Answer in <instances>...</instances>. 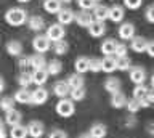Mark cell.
<instances>
[{
	"instance_id": "obj_2",
	"label": "cell",
	"mask_w": 154,
	"mask_h": 138,
	"mask_svg": "<svg viewBox=\"0 0 154 138\" xmlns=\"http://www.w3.org/2000/svg\"><path fill=\"white\" fill-rule=\"evenodd\" d=\"M56 112L61 117H71L74 114V101H72V98L71 100L61 98L56 104Z\"/></svg>"
},
{
	"instance_id": "obj_16",
	"label": "cell",
	"mask_w": 154,
	"mask_h": 138,
	"mask_svg": "<svg viewBox=\"0 0 154 138\" xmlns=\"http://www.w3.org/2000/svg\"><path fill=\"white\" fill-rule=\"evenodd\" d=\"M146 47H148V40L144 37H133L130 40V48H132L135 53H143L146 51Z\"/></svg>"
},
{
	"instance_id": "obj_11",
	"label": "cell",
	"mask_w": 154,
	"mask_h": 138,
	"mask_svg": "<svg viewBox=\"0 0 154 138\" xmlns=\"http://www.w3.org/2000/svg\"><path fill=\"white\" fill-rule=\"evenodd\" d=\"M27 132L29 135L34 136V138H40L43 133H45V128H43V124L38 122V121H32L27 124Z\"/></svg>"
},
{
	"instance_id": "obj_46",
	"label": "cell",
	"mask_w": 154,
	"mask_h": 138,
	"mask_svg": "<svg viewBox=\"0 0 154 138\" xmlns=\"http://www.w3.org/2000/svg\"><path fill=\"white\" fill-rule=\"evenodd\" d=\"M144 16H146V20H148L149 23H154V5H149V7L146 8Z\"/></svg>"
},
{
	"instance_id": "obj_52",
	"label": "cell",
	"mask_w": 154,
	"mask_h": 138,
	"mask_svg": "<svg viewBox=\"0 0 154 138\" xmlns=\"http://www.w3.org/2000/svg\"><path fill=\"white\" fill-rule=\"evenodd\" d=\"M19 3H27V2H31V0H18Z\"/></svg>"
},
{
	"instance_id": "obj_40",
	"label": "cell",
	"mask_w": 154,
	"mask_h": 138,
	"mask_svg": "<svg viewBox=\"0 0 154 138\" xmlns=\"http://www.w3.org/2000/svg\"><path fill=\"white\" fill-rule=\"evenodd\" d=\"M77 5L80 7V10H93V8L98 5L96 0H77Z\"/></svg>"
},
{
	"instance_id": "obj_12",
	"label": "cell",
	"mask_w": 154,
	"mask_h": 138,
	"mask_svg": "<svg viewBox=\"0 0 154 138\" xmlns=\"http://www.w3.org/2000/svg\"><path fill=\"white\" fill-rule=\"evenodd\" d=\"M48 75H50V72H48V69H34L32 71V80L34 84L37 85V87H40V85H43L48 80Z\"/></svg>"
},
{
	"instance_id": "obj_1",
	"label": "cell",
	"mask_w": 154,
	"mask_h": 138,
	"mask_svg": "<svg viewBox=\"0 0 154 138\" xmlns=\"http://www.w3.org/2000/svg\"><path fill=\"white\" fill-rule=\"evenodd\" d=\"M5 20H7V23L10 26L18 27V26H23L29 18H27L26 11H24L23 8H10V10L5 13Z\"/></svg>"
},
{
	"instance_id": "obj_27",
	"label": "cell",
	"mask_w": 154,
	"mask_h": 138,
	"mask_svg": "<svg viewBox=\"0 0 154 138\" xmlns=\"http://www.w3.org/2000/svg\"><path fill=\"white\" fill-rule=\"evenodd\" d=\"M7 51H8V55H11V56H19L23 53V45H21V42H18V40H10L8 44H7Z\"/></svg>"
},
{
	"instance_id": "obj_42",
	"label": "cell",
	"mask_w": 154,
	"mask_h": 138,
	"mask_svg": "<svg viewBox=\"0 0 154 138\" xmlns=\"http://www.w3.org/2000/svg\"><path fill=\"white\" fill-rule=\"evenodd\" d=\"M141 3L143 0H124V7H127L128 10H138Z\"/></svg>"
},
{
	"instance_id": "obj_14",
	"label": "cell",
	"mask_w": 154,
	"mask_h": 138,
	"mask_svg": "<svg viewBox=\"0 0 154 138\" xmlns=\"http://www.w3.org/2000/svg\"><path fill=\"white\" fill-rule=\"evenodd\" d=\"M14 100H16V103H21V104H31L32 92H29L27 87H23V88H19L18 92L14 93Z\"/></svg>"
},
{
	"instance_id": "obj_24",
	"label": "cell",
	"mask_w": 154,
	"mask_h": 138,
	"mask_svg": "<svg viewBox=\"0 0 154 138\" xmlns=\"http://www.w3.org/2000/svg\"><path fill=\"white\" fill-rule=\"evenodd\" d=\"M127 97H125V93L122 92H119V93H114L112 95V98H111V106L116 108V109H120V108H124V106H127Z\"/></svg>"
},
{
	"instance_id": "obj_6",
	"label": "cell",
	"mask_w": 154,
	"mask_h": 138,
	"mask_svg": "<svg viewBox=\"0 0 154 138\" xmlns=\"http://www.w3.org/2000/svg\"><path fill=\"white\" fill-rule=\"evenodd\" d=\"M53 93L56 95L58 98H67L71 95V85L67 84V80H58L53 85Z\"/></svg>"
},
{
	"instance_id": "obj_7",
	"label": "cell",
	"mask_w": 154,
	"mask_h": 138,
	"mask_svg": "<svg viewBox=\"0 0 154 138\" xmlns=\"http://www.w3.org/2000/svg\"><path fill=\"white\" fill-rule=\"evenodd\" d=\"M130 80L133 84H144L146 82V71H144L141 66H135V68H130Z\"/></svg>"
},
{
	"instance_id": "obj_25",
	"label": "cell",
	"mask_w": 154,
	"mask_h": 138,
	"mask_svg": "<svg viewBox=\"0 0 154 138\" xmlns=\"http://www.w3.org/2000/svg\"><path fill=\"white\" fill-rule=\"evenodd\" d=\"M74 69H75V72H80V74H84V72H87V71H90V60L85 58V56L77 58L75 63H74Z\"/></svg>"
},
{
	"instance_id": "obj_30",
	"label": "cell",
	"mask_w": 154,
	"mask_h": 138,
	"mask_svg": "<svg viewBox=\"0 0 154 138\" xmlns=\"http://www.w3.org/2000/svg\"><path fill=\"white\" fill-rule=\"evenodd\" d=\"M149 92H151V88H148L144 84H138L137 87L133 88V97L138 98V100H143V98H148Z\"/></svg>"
},
{
	"instance_id": "obj_39",
	"label": "cell",
	"mask_w": 154,
	"mask_h": 138,
	"mask_svg": "<svg viewBox=\"0 0 154 138\" xmlns=\"http://www.w3.org/2000/svg\"><path fill=\"white\" fill-rule=\"evenodd\" d=\"M14 103H16L14 97H13V98H10V97H3V98H2V101H0V108H2L3 111L7 112V111H10V109H13V108H14Z\"/></svg>"
},
{
	"instance_id": "obj_43",
	"label": "cell",
	"mask_w": 154,
	"mask_h": 138,
	"mask_svg": "<svg viewBox=\"0 0 154 138\" xmlns=\"http://www.w3.org/2000/svg\"><path fill=\"white\" fill-rule=\"evenodd\" d=\"M128 55V48L125 44H117V48H116V56L117 58H122V56H127Z\"/></svg>"
},
{
	"instance_id": "obj_51",
	"label": "cell",
	"mask_w": 154,
	"mask_h": 138,
	"mask_svg": "<svg viewBox=\"0 0 154 138\" xmlns=\"http://www.w3.org/2000/svg\"><path fill=\"white\" fill-rule=\"evenodd\" d=\"M151 87L154 88V74H152V77H151Z\"/></svg>"
},
{
	"instance_id": "obj_23",
	"label": "cell",
	"mask_w": 154,
	"mask_h": 138,
	"mask_svg": "<svg viewBox=\"0 0 154 138\" xmlns=\"http://www.w3.org/2000/svg\"><path fill=\"white\" fill-rule=\"evenodd\" d=\"M93 16H95V20L96 21H106L109 18V7H104V5H96L93 8Z\"/></svg>"
},
{
	"instance_id": "obj_5",
	"label": "cell",
	"mask_w": 154,
	"mask_h": 138,
	"mask_svg": "<svg viewBox=\"0 0 154 138\" xmlns=\"http://www.w3.org/2000/svg\"><path fill=\"white\" fill-rule=\"evenodd\" d=\"M48 100V90L43 88L42 85L37 87L35 90H32V101L31 104H35V106H40V104H45Z\"/></svg>"
},
{
	"instance_id": "obj_26",
	"label": "cell",
	"mask_w": 154,
	"mask_h": 138,
	"mask_svg": "<svg viewBox=\"0 0 154 138\" xmlns=\"http://www.w3.org/2000/svg\"><path fill=\"white\" fill-rule=\"evenodd\" d=\"M31 60H32V68L34 69H45L48 66V61L45 60L43 53H37L35 51V55H32Z\"/></svg>"
},
{
	"instance_id": "obj_15",
	"label": "cell",
	"mask_w": 154,
	"mask_h": 138,
	"mask_svg": "<svg viewBox=\"0 0 154 138\" xmlns=\"http://www.w3.org/2000/svg\"><path fill=\"white\" fill-rule=\"evenodd\" d=\"M117 69V56L116 55H106L103 58V71L104 72H114Z\"/></svg>"
},
{
	"instance_id": "obj_37",
	"label": "cell",
	"mask_w": 154,
	"mask_h": 138,
	"mask_svg": "<svg viewBox=\"0 0 154 138\" xmlns=\"http://www.w3.org/2000/svg\"><path fill=\"white\" fill-rule=\"evenodd\" d=\"M125 108H127L128 114H135V112L140 111V108H143V106H141V101H140L138 98L133 97L132 100H128V101H127V106H125Z\"/></svg>"
},
{
	"instance_id": "obj_33",
	"label": "cell",
	"mask_w": 154,
	"mask_h": 138,
	"mask_svg": "<svg viewBox=\"0 0 154 138\" xmlns=\"http://www.w3.org/2000/svg\"><path fill=\"white\" fill-rule=\"evenodd\" d=\"M18 84L21 85V87H29L31 84H34V80H32V72L21 71V74L18 75Z\"/></svg>"
},
{
	"instance_id": "obj_21",
	"label": "cell",
	"mask_w": 154,
	"mask_h": 138,
	"mask_svg": "<svg viewBox=\"0 0 154 138\" xmlns=\"http://www.w3.org/2000/svg\"><path fill=\"white\" fill-rule=\"evenodd\" d=\"M104 90L111 95L119 93L120 92V80L116 79V77H108L106 82H104Z\"/></svg>"
},
{
	"instance_id": "obj_38",
	"label": "cell",
	"mask_w": 154,
	"mask_h": 138,
	"mask_svg": "<svg viewBox=\"0 0 154 138\" xmlns=\"http://www.w3.org/2000/svg\"><path fill=\"white\" fill-rule=\"evenodd\" d=\"M132 68V60L127 56H122V58H117V69L119 71H128Z\"/></svg>"
},
{
	"instance_id": "obj_20",
	"label": "cell",
	"mask_w": 154,
	"mask_h": 138,
	"mask_svg": "<svg viewBox=\"0 0 154 138\" xmlns=\"http://www.w3.org/2000/svg\"><path fill=\"white\" fill-rule=\"evenodd\" d=\"M124 16H125L124 7L114 5V7H111V8H109V20L112 21V23H120V21L124 20Z\"/></svg>"
},
{
	"instance_id": "obj_45",
	"label": "cell",
	"mask_w": 154,
	"mask_h": 138,
	"mask_svg": "<svg viewBox=\"0 0 154 138\" xmlns=\"http://www.w3.org/2000/svg\"><path fill=\"white\" fill-rule=\"evenodd\" d=\"M137 125V119H135V114H130V116L125 119V127L127 128H133Z\"/></svg>"
},
{
	"instance_id": "obj_22",
	"label": "cell",
	"mask_w": 154,
	"mask_h": 138,
	"mask_svg": "<svg viewBox=\"0 0 154 138\" xmlns=\"http://www.w3.org/2000/svg\"><path fill=\"white\" fill-rule=\"evenodd\" d=\"M117 44L119 42H116L114 39H106L103 44H101V53L104 56L106 55H116V48H117Z\"/></svg>"
},
{
	"instance_id": "obj_9",
	"label": "cell",
	"mask_w": 154,
	"mask_h": 138,
	"mask_svg": "<svg viewBox=\"0 0 154 138\" xmlns=\"http://www.w3.org/2000/svg\"><path fill=\"white\" fill-rule=\"evenodd\" d=\"M117 34L122 40H132L135 37V26L132 23H124V24H120Z\"/></svg>"
},
{
	"instance_id": "obj_29",
	"label": "cell",
	"mask_w": 154,
	"mask_h": 138,
	"mask_svg": "<svg viewBox=\"0 0 154 138\" xmlns=\"http://www.w3.org/2000/svg\"><path fill=\"white\" fill-rule=\"evenodd\" d=\"M26 135H29L27 127H23L21 124H18V125H13L11 130H10V136H11V138H24Z\"/></svg>"
},
{
	"instance_id": "obj_4",
	"label": "cell",
	"mask_w": 154,
	"mask_h": 138,
	"mask_svg": "<svg viewBox=\"0 0 154 138\" xmlns=\"http://www.w3.org/2000/svg\"><path fill=\"white\" fill-rule=\"evenodd\" d=\"M47 35L51 42H58L64 39V27H63L61 23H56V24H51L47 29Z\"/></svg>"
},
{
	"instance_id": "obj_28",
	"label": "cell",
	"mask_w": 154,
	"mask_h": 138,
	"mask_svg": "<svg viewBox=\"0 0 154 138\" xmlns=\"http://www.w3.org/2000/svg\"><path fill=\"white\" fill-rule=\"evenodd\" d=\"M106 133H108V130H106L104 124H95L90 128V136H93V138H103Z\"/></svg>"
},
{
	"instance_id": "obj_35",
	"label": "cell",
	"mask_w": 154,
	"mask_h": 138,
	"mask_svg": "<svg viewBox=\"0 0 154 138\" xmlns=\"http://www.w3.org/2000/svg\"><path fill=\"white\" fill-rule=\"evenodd\" d=\"M67 48H69V45H67V42L63 39V40H58V42H53V51H55L56 55H64L67 53Z\"/></svg>"
},
{
	"instance_id": "obj_49",
	"label": "cell",
	"mask_w": 154,
	"mask_h": 138,
	"mask_svg": "<svg viewBox=\"0 0 154 138\" xmlns=\"http://www.w3.org/2000/svg\"><path fill=\"white\" fill-rule=\"evenodd\" d=\"M5 124H7L5 121L0 122V135H2V136H7V130H5Z\"/></svg>"
},
{
	"instance_id": "obj_36",
	"label": "cell",
	"mask_w": 154,
	"mask_h": 138,
	"mask_svg": "<svg viewBox=\"0 0 154 138\" xmlns=\"http://www.w3.org/2000/svg\"><path fill=\"white\" fill-rule=\"evenodd\" d=\"M87 95V90L85 87H75V88H71V95L69 97L74 100V101H82Z\"/></svg>"
},
{
	"instance_id": "obj_32",
	"label": "cell",
	"mask_w": 154,
	"mask_h": 138,
	"mask_svg": "<svg viewBox=\"0 0 154 138\" xmlns=\"http://www.w3.org/2000/svg\"><path fill=\"white\" fill-rule=\"evenodd\" d=\"M47 69H48V72H50V75H58L63 71V63L60 60H51V61H48Z\"/></svg>"
},
{
	"instance_id": "obj_31",
	"label": "cell",
	"mask_w": 154,
	"mask_h": 138,
	"mask_svg": "<svg viewBox=\"0 0 154 138\" xmlns=\"http://www.w3.org/2000/svg\"><path fill=\"white\" fill-rule=\"evenodd\" d=\"M67 84L71 85V88L84 87L85 80H84V77H82V74H80V72H75V74H72V75H69V77H67Z\"/></svg>"
},
{
	"instance_id": "obj_13",
	"label": "cell",
	"mask_w": 154,
	"mask_h": 138,
	"mask_svg": "<svg viewBox=\"0 0 154 138\" xmlns=\"http://www.w3.org/2000/svg\"><path fill=\"white\" fill-rule=\"evenodd\" d=\"M21 121H23L21 112L16 111L14 108L5 112V122H7L10 127H13V125H18V124H21Z\"/></svg>"
},
{
	"instance_id": "obj_34",
	"label": "cell",
	"mask_w": 154,
	"mask_h": 138,
	"mask_svg": "<svg viewBox=\"0 0 154 138\" xmlns=\"http://www.w3.org/2000/svg\"><path fill=\"white\" fill-rule=\"evenodd\" d=\"M18 66H19V71H27V72H32L34 71L31 56H21L18 61Z\"/></svg>"
},
{
	"instance_id": "obj_8",
	"label": "cell",
	"mask_w": 154,
	"mask_h": 138,
	"mask_svg": "<svg viewBox=\"0 0 154 138\" xmlns=\"http://www.w3.org/2000/svg\"><path fill=\"white\" fill-rule=\"evenodd\" d=\"M93 21H95L93 13L90 15V11H87V10H82V11H79V13L75 15V23H77L80 27H87V29H88V26H90Z\"/></svg>"
},
{
	"instance_id": "obj_53",
	"label": "cell",
	"mask_w": 154,
	"mask_h": 138,
	"mask_svg": "<svg viewBox=\"0 0 154 138\" xmlns=\"http://www.w3.org/2000/svg\"><path fill=\"white\" fill-rule=\"evenodd\" d=\"M63 2H66V3H69V2H72V0H63Z\"/></svg>"
},
{
	"instance_id": "obj_10",
	"label": "cell",
	"mask_w": 154,
	"mask_h": 138,
	"mask_svg": "<svg viewBox=\"0 0 154 138\" xmlns=\"http://www.w3.org/2000/svg\"><path fill=\"white\" fill-rule=\"evenodd\" d=\"M56 16H58V23H61L63 26L71 24L72 21H75V13L72 11L71 8H61Z\"/></svg>"
},
{
	"instance_id": "obj_47",
	"label": "cell",
	"mask_w": 154,
	"mask_h": 138,
	"mask_svg": "<svg viewBox=\"0 0 154 138\" xmlns=\"http://www.w3.org/2000/svg\"><path fill=\"white\" fill-rule=\"evenodd\" d=\"M146 53L154 58V40H148V47H146Z\"/></svg>"
},
{
	"instance_id": "obj_50",
	"label": "cell",
	"mask_w": 154,
	"mask_h": 138,
	"mask_svg": "<svg viewBox=\"0 0 154 138\" xmlns=\"http://www.w3.org/2000/svg\"><path fill=\"white\" fill-rule=\"evenodd\" d=\"M3 90H5V79L2 77L0 79V92H3Z\"/></svg>"
},
{
	"instance_id": "obj_44",
	"label": "cell",
	"mask_w": 154,
	"mask_h": 138,
	"mask_svg": "<svg viewBox=\"0 0 154 138\" xmlns=\"http://www.w3.org/2000/svg\"><path fill=\"white\" fill-rule=\"evenodd\" d=\"M66 135H67V133L64 130H60V128H53V130L48 132V136H50V138H58V136L64 138Z\"/></svg>"
},
{
	"instance_id": "obj_17",
	"label": "cell",
	"mask_w": 154,
	"mask_h": 138,
	"mask_svg": "<svg viewBox=\"0 0 154 138\" xmlns=\"http://www.w3.org/2000/svg\"><path fill=\"white\" fill-rule=\"evenodd\" d=\"M27 26H29V29L34 31V32H40L43 27H45V21H43L42 16L34 15V16H31L27 20Z\"/></svg>"
},
{
	"instance_id": "obj_18",
	"label": "cell",
	"mask_w": 154,
	"mask_h": 138,
	"mask_svg": "<svg viewBox=\"0 0 154 138\" xmlns=\"http://www.w3.org/2000/svg\"><path fill=\"white\" fill-rule=\"evenodd\" d=\"M61 3L63 0H45L43 2V10H45L47 13H50V15H58L61 10Z\"/></svg>"
},
{
	"instance_id": "obj_48",
	"label": "cell",
	"mask_w": 154,
	"mask_h": 138,
	"mask_svg": "<svg viewBox=\"0 0 154 138\" xmlns=\"http://www.w3.org/2000/svg\"><path fill=\"white\" fill-rule=\"evenodd\" d=\"M146 132L151 136H154V122H151V124H148V125H146Z\"/></svg>"
},
{
	"instance_id": "obj_3",
	"label": "cell",
	"mask_w": 154,
	"mask_h": 138,
	"mask_svg": "<svg viewBox=\"0 0 154 138\" xmlns=\"http://www.w3.org/2000/svg\"><path fill=\"white\" fill-rule=\"evenodd\" d=\"M50 44H51V40L48 39L47 34L45 35H35L32 40V47L37 53H45V51H48L50 50Z\"/></svg>"
},
{
	"instance_id": "obj_41",
	"label": "cell",
	"mask_w": 154,
	"mask_h": 138,
	"mask_svg": "<svg viewBox=\"0 0 154 138\" xmlns=\"http://www.w3.org/2000/svg\"><path fill=\"white\" fill-rule=\"evenodd\" d=\"M103 71V60L91 58L90 60V72H100Z\"/></svg>"
},
{
	"instance_id": "obj_19",
	"label": "cell",
	"mask_w": 154,
	"mask_h": 138,
	"mask_svg": "<svg viewBox=\"0 0 154 138\" xmlns=\"http://www.w3.org/2000/svg\"><path fill=\"white\" fill-rule=\"evenodd\" d=\"M88 32H90V35H91V37H101V35H104V32H106L104 23H103V21H96V20H95V21L88 26Z\"/></svg>"
}]
</instances>
